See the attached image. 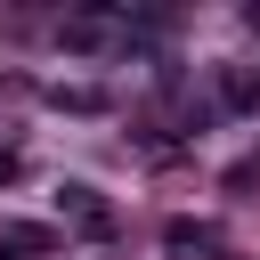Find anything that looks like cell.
I'll return each instance as SVG.
<instances>
[{
	"label": "cell",
	"mask_w": 260,
	"mask_h": 260,
	"mask_svg": "<svg viewBox=\"0 0 260 260\" xmlns=\"http://www.w3.org/2000/svg\"><path fill=\"white\" fill-rule=\"evenodd\" d=\"M65 211L81 219V236H114V211H106V203H98L89 187H65Z\"/></svg>",
	"instance_id": "cell-1"
},
{
	"label": "cell",
	"mask_w": 260,
	"mask_h": 260,
	"mask_svg": "<svg viewBox=\"0 0 260 260\" xmlns=\"http://www.w3.org/2000/svg\"><path fill=\"white\" fill-rule=\"evenodd\" d=\"M0 260H8V252H0Z\"/></svg>",
	"instance_id": "cell-4"
},
{
	"label": "cell",
	"mask_w": 260,
	"mask_h": 260,
	"mask_svg": "<svg viewBox=\"0 0 260 260\" xmlns=\"http://www.w3.org/2000/svg\"><path fill=\"white\" fill-rule=\"evenodd\" d=\"M0 252H49V228H24L16 219V228H0Z\"/></svg>",
	"instance_id": "cell-2"
},
{
	"label": "cell",
	"mask_w": 260,
	"mask_h": 260,
	"mask_svg": "<svg viewBox=\"0 0 260 260\" xmlns=\"http://www.w3.org/2000/svg\"><path fill=\"white\" fill-rule=\"evenodd\" d=\"M0 179H16V154H8V146H0Z\"/></svg>",
	"instance_id": "cell-3"
}]
</instances>
